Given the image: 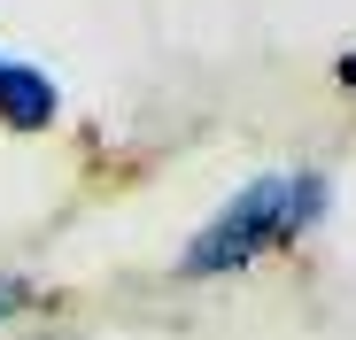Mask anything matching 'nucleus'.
Wrapping results in <instances>:
<instances>
[{
  "label": "nucleus",
  "mask_w": 356,
  "mask_h": 340,
  "mask_svg": "<svg viewBox=\"0 0 356 340\" xmlns=\"http://www.w3.org/2000/svg\"><path fill=\"white\" fill-rule=\"evenodd\" d=\"M63 124V85L39 62H0V132H47Z\"/></svg>",
  "instance_id": "nucleus-2"
},
{
  "label": "nucleus",
  "mask_w": 356,
  "mask_h": 340,
  "mask_svg": "<svg viewBox=\"0 0 356 340\" xmlns=\"http://www.w3.org/2000/svg\"><path fill=\"white\" fill-rule=\"evenodd\" d=\"M333 78H341V85L356 93V54H341V62H333Z\"/></svg>",
  "instance_id": "nucleus-4"
},
{
  "label": "nucleus",
  "mask_w": 356,
  "mask_h": 340,
  "mask_svg": "<svg viewBox=\"0 0 356 340\" xmlns=\"http://www.w3.org/2000/svg\"><path fill=\"white\" fill-rule=\"evenodd\" d=\"M333 209V186L325 170H264V178H248L241 194H232L202 232L186 240V255H178V271L186 278H225V271H248L279 248H294L310 232V224Z\"/></svg>",
  "instance_id": "nucleus-1"
},
{
  "label": "nucleus",
  "mask_w": 356,
  "mask_h": 340,
  "mask_svg": "<svg viewBox=\"0 0 356 340\" xmlns=\"http://www.w3.org/2000/svg\"><path fill=\"white\" fill-rule=\"evenodd\" d=\"M0 62H8V54H0Z\"/></svg>",
  "instance_id": "nucleus-5"
},
{
  "label": "nucleus",
  "mask_w": 356,
  "mask_h": 340,
  "mask_svg": "<svg viewBox=\"0 0 356 340\" xmlns=\"http://www.w3.org/2000/svg\"><path fill=\"white\" fill-rule=\"evenodd\" d=\"M31 309V278H0V325H16Z\"/></svg>",
  "instance_id": "nucleus-3"
}]
</instances>
